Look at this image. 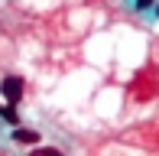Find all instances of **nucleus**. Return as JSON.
I'll list each match as a JSON object with an SVG mask.
<instances>
[{"label": "nucleus", "instance_id": "1", "mask_svg": "<svg viewBox=\"0 0 159 156\" xmlns=\"http://www.w3.org/2000/svg\"><path fill=\"white\" fill-rule=\"evenodd\" d=\"M0 91H3V98H7V101H10V104H16L20 98H23L26 85H23V78L10 75V78H3V85H0Z\"/></svg>", "mask_w": 159, "mask_h": 156}, {"label": "nucleus", "instance_id": "2", "mask_svg": "<svg viewBox=\"0 0 159 156\" xmlns=\"http://www.w3.org/2000/svg\"><path fill=\"white\" fill-rule=\"evenodd\" d=\"M13 140H16V143H36L39 133H36V130H23V127H20V130H13Z\"/></svg>", "mask_w": 159, "mask_h": 156}, {"label": "nucleus", "instance_id": "3", "mask_svg": "<svg viewBox=\"0 0 159 156\" xmlns=\"http://www.w3.org/2000/svg\"><path fill=\"white\" fill-rule=\"evenodd\" d=\"M0 114L10 120V124H16V111H13V104H10V108H3V104H0Z\"/></svg>", "mask_w": 159, "mask_h": 156}, {"label": "nucleus", "instance_id": "4", "mask_svg": "<svg viewBox=\"0 0 159 156\" xmlns=\"http://www.w3.org/2000/svg\"><path fill=\"white\" fill-rule=\"evenodd\" d=\"M30 156H62V153L52 150V146H46V150H36V153H30Z\"/></svg>", "mask_w": 159, "mask_h": 156}]
</instances>
